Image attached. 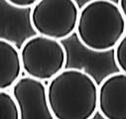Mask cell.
I'll use <instances>...</instances> for the list:
<instances>
[{
    "mask_svg": "<svg viewBox=\"0 0 126 119\" xmlns=\"http://www.w3.org/2000/svg\"><path fill=\"white\" fill-rule=\"evenodd\" d=\"M126 33V20L112 0H89L80 9L76 34L89 51L113 50Z\"/></svg>",
    "mask_w": 126,
    "mask_h": 119,
    "instance_id": "cell-2",
    "label": "cell"
},
{
    "mask_svg": "<svg viewBox=\"0 0 126 119\" xmlns=\"http://www.w3.org/2000/svg\"><path fill=\"white\" fill-rule=\"evenodd\" d=\"M113 58L118 70L126 74V33L113 49Z\"/></svg>",
    "mask_w": 126,
    "mask_h": 119,
    "instance_id": "cell-9",
    "label": "cell"
},
{
    "mask_svg": "<svg viewBox=\"0 0 126 119\" xmlns=\"http://www.w3.org/2000/svg\"><path fill=\"white\" fill-rule=\"evenodd\" d=\"M20 119H56L50 108L47 84L39 79L22 75L12 86Z\"/></svg>",
    "mask_w": 126,
    "mask_h": 119,
    "instance_id": "cell-5",
    "label": "cell"
},
{
    "mask_svg": "<svg viewBox=\"0 0 126 119\" xmlns=\"http://www.w3.org/2000/svg\"><path fill=\"white\" fill-rule=\"evenodd\" d=\"M47 95L56 119H92L98 112V84L84 70H63L49 80Z\"/></svg>",
    "mask_w": 126,
    "mask_h": 119,
    "instance_id": "cell-1",
    "label": "cell"
},
{
    "mask_svg": "<svg viewBox=\"0 0 126 119\" xmlns=\"http://www.w3.org/2000/svg\"><path fill=\"white\" fill-rule=\"evenodd\" d=\"M20 50L23 73L42 81H49L66 69L68 53L61 41L42 35L27 38Z\"/></svg>",
    "mask_w": 126,
    "mask_h": 119,
    "instance_id": "cell-3",
    "label": "cell"
},
{
    "mask_svg": "<svg viewBox=\"0 0 126 119\" xmlns=\"http://www.w3.org/2000/svg\"><path fill=\"white\" fill-rule=\"evenodd\" d=\"M5 1L9 5L15 8L27 9V8H32L39 0H5Z\"/></svg>",
    "mask_w": 126,
    "mask_h": 119,
    "instance_id": "cell-10",
    "label": "cell"
},
{
    "mask_svg": "<svg viewBox=\"0 0 126 119\" xmlns=\"http://www.w3.org/2000/svg\"><path fill=\"white\" fill-rule=\"evenodd\" d=\"M79 9L76 0H39L30 10V24L38 35L66 40L76 33Z\"/></svg>",
    "mask_w": 126,
    "mask_h": 119,
    "instance_id": "cell-4",
    "label": "cell"
},
{
    "mask_svg": "<svg viewBox=\"0 0 126 119\" xmlns=\"http://www.w3.org/2000/svg\"><path fill=\"white\" fill-rule=\"evenodd\" d=\"M0 119H20L17 102L8 90H0Z\"/></svg>",
    "mask_w": 126,
    "mask_h": 119,
    "instance_id": "cell-8",
    "label": "cell"
},
{
    "mask_svg": "<svg viewBox=\"0 0 126 119\" xmlns=\"http://www.w3.org/2000/svg\"><path fill=\"white\" fill-rule=\"evenodd\" d=\"M117 4H118V6H119V8H120L125 20H126V0H118Z\"/></svg>",
    "mask_w": 126,
    "mask_h": 119,
    "instance_id": "cell-11",
    "label": "cell"
},
{
    "mask_svg": "<svg viewBox=\"0 0 126 119\" xmlns=\"http://www.w3.org/2000/svg\"><path fill=\"white\" fill-rule=\"evenodd\" d=\"M98 112L103 119H126V74H110L98 84Z\"/></svg>",
    "mask_w": 126,
    "mask_h": 119,
    "instance_id": "cell-6",
    "label": "cell"
},
{
    "mask_svg": "<svg viewBox=\"0 0 126 119\" xmlns=\"http://www.w3.org/2000/svg\"><path fill=\"white\" fill-rule=\"evenodd\" d=\"M19 48L11 41L0 38V90H8L22 76Z\"/></svg>",
    "mask_w": 126,
    "mask_h": 119,
    "instance_id": "cell-7",
    "label": "cell"
}]
</instances>
